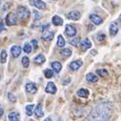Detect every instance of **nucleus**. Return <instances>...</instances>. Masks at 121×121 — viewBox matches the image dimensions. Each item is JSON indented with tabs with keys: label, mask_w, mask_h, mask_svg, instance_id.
Masks as SVG:
<instances>
[{
	"label": "nucleus",
	"mask_w": 121,
	"mask_h": 121,
	"mask_svg": "<svg viewBox=\"0 0 121 121\" xmlns=\"http://www.w3.org/2000/svg\"><path fill=\"white\" fill-rule=\"evenodd\" d=\"M53 36H54V33L53 32H50V31H46L43 33L42 35V39L45 40V41H51L53 39Z\"/></svg>",
	"instance_id": "9d476101"
},
{
	"label": "nucleus",
	"mask_w": 121,
	"mask_h": 121,
	"mask_svg": "<svg viewBox=\"0 0 121 121\" xmlns=\"http://www.w3.org/2000/svg\"><path fill=\"white\" fill-rule=\"evenodd\" d=\"M25 88H26V91L30 94H35L37 92V85L35 83H32V82L27 83Z\"/></svg>",
	"instance_id": "423d86ee"
},
{
	"label": "nucleus",
	"mask_w": 121,
	"mask_h": 121,
	"mask_svg": "<svg viewBox=\"0 0 121 121\" xmlns=\"http://www.w3.org/2000/svg\"><path fill=\"white\" fill-rule=\"evenodd\" d=\"M60 53H61L63 56H66V57H69L72 55V51L70 49H62L61 51H60Z\"/></svg>",
	"instance_id": "5701e85b"
},
{
	"label": "nucleus",
	"mask_w": 121,
	"mask_h": 121,
	"mask_svg": "<svg viewBox=\"0 0 121 121\" xmlns=\"http://www.w3.org/2000/svg\"><path fill=\"white\" fill-rule=\"evenodd\" d=\"M90 19H91V21H92L94 24H95V25H100V24L103 22L102 18H101L99 15L94 14V13L90 15Z\"/></svg>",
	"instance_id": "9b49d317"
},
{
	"label": "nucleus",
	"mask_w": 121,
	"mask_h": 121,
	"mask_svg": "<svg viewBox=\"0 0 121 121\" xmlns=\"http://www.w3.org/2000/svg\"><path fill=\"white\" fill-rule=\"evenodd\" d=\"M117 33H118V25L115 22L111 23V25H110V35L114 36V35H116Z\"/></svg>",
	"instance_id": "f8f14e48"
},
{
	"label": "nucleus",
	"mask_w": 121,
	"mask_h": 121,
	"mask_svg": "<svg viewBox=\"0 0 121 121\" xmlns=\"http://www.w3.org/2000/svg\"><path fill=\"white\" fill-rule=\"evenodd\" d=\"M79 43H80V39L79 38H74V39L70 40V44L73 45V46H77Z\"/></svg>",
	"instance_id": "473e14b6"
},
{
	"label": "nucleus",
	"mask_w": 121,
	"mask_h": 121,
	"mask_svg": "<svg viewBox=\"0 0 121 121\" xmlns=\"http://www.w3.org/2000/svg\"><path fill=\"white\" fill-rule=\"evenodd\" d=\"M8 98H9V100L11 101V102H16V97L14 96V95L13 94V93H9L8 94Z\"/></svg>",
	"instance_id": "7c9ffc66"
},
{
	"label": "nucleus",
	"mask_w": 121,
	"mask_h": 121,
	"mask_svg": "<svg viewBox=\"0 0 121 121\" xmlns=\"http://www.w3.org/2000/svg\"><path fill=\"white\" fill-rule=\"evenodd\" d=\"M52 69H53V71H54L55 73H59L60 71H61V69H62L61 63L58 62V61L52 62Z\"/></svg>",
	"instance_id": "412c9836"
},
{
	"label": "nucleus",
	"mask_w": 121,
	"mask_h": 121,
	"mask_svg": "<svg viewBox=\"0 0 121 121\" xmlns=\"http://www.w3.org/2000/svg\"><path fill=\"white\" fill-rule=\"evenodd\" d=\"M22 65H23L24 68H28L30 66V60H29V58L27 56H24L22 58Z\"/></svg>",
	"instance_id": "cd10ccee"
},
{
	"label": "nucleus",
	"mask_w": 121,
	"mask_h": 121,
	"mask_svg": "<svg viewBox=\"0 0 121 121\" xmlns=\"http://www.w3.org/2000/svg\"><path fill=\"white\" fill-rule=\"evenodd\" d=\"M105 38H106L105 34H103V33H99V34L97 35V40H98V41L102 42V41H104V40H105Z\"/></svg>",
	"instance_id": "2f4dec72"
},
{
	"label": "nucleus",
	"mask_w": 121,
	"mask_h": 121,
	"mask_svg": "<svg viewBox=\"0 0 121 121\" xmlns=\"http://www.w3.org/2000/svg\"><path fill=\"white\" fill-rule=\"evenodd\" d=\"M11 53H12V55L13 57H18L20 55V53H21V48L19 46H16V45L13 46L11 48Z\"/></svg>",
	"instance_id": "ddd939ff"
},
{
	"label": "nucleus",
	"mask_w": 121,
	"mask_h": 121,
	"mask_svg": "<svg viewBox=\"0 0 121 121\" xmlns=\"http://www.w3.org/2000/svg\"><path fill=\"white\" fill-rule=\"evenodd\" d=\"M4 30V23H3V20L0 19V33Z\"/></svg>",
	"instance_id": "c9c22d12"
},
{
	"label": "nucleus",
	"mask_w": 121,
	"mask_h": 121,
	"mask_svg": "<svg viewBox=\"0 0 121 121\" xmlns=\"http://www.w3.org/2000/svg\"><path fill=\"white\" fill-rule=\"evenodd\" d=\"M86 79H87L88 82H91V83H95V82H96L98 80L97 76L95 73H88L86 75Z\"/></svg>",
	"instance_id": "6ab92c4d"
},
{
	"label": "nucleus",
	"mask_w": 121,
	"mask_h": 121,
	"mask_svg": "<svg viewBox=\"0 0 121 121\" xmlns=\"http://www.w3.org/2000/svg\"><path fill=\"white\" fill-rule=\"evenodd\" d=\"M119 20H120V21H121V15H120V16H119Z\"/></svg>",
	"instance_id": "ea45409f"
},
{
	"label": "nucleus",
	"mask_w": 121,
	"mask_h": 121,
	"mask_svg": "<svg viewBox=\"0 0 121 121\" xmlns=\"http://www.w3.org/2000/svg\"><path fill=\"white\" fill-rule=\"evenodd\" d=\"M0 3H1V0H0Z\"/></svg>",
	"instance_id": "79ce46f5"
},
{
	"label": "nucleus",
	"mask_w": 121,
	"mask_h": 121,
	"mask_svg": "<svg viewBox=\"0 0 121 121\" xmlns=\"http://www.w3.org/2000/svg\"><path fill=\"white\" fill-rule=\"evenodd\" d=\"M30 3H31L32 6L39 9V10H45L47 8V5L41 1V0H30Z\"/></svg>",
	"instance_id": "20e7f679"
},
{
	"label": "nucleus",
	"mask_w": 121,
	"mask_h": 121,
	"mask_svg": "<svg viewBox=\"0 0 121 121\" xmlns=\"http://www.w3.org/2000/svg\"><path fill=\"white\" fill-rule=\"evenodd\" d=\"M112 108L110 102H99L90 112L85 121H108L112 115Z\"/></svg>",
	"instance_id": "f257e3e1"
},
{
	"label": "nucleus",
	"mask_w": 121,
	"mask_h": 121,
	"mask_svg": "<svg viewBox=\"0 0 121 121\" xmlns=\"http://www.w3.org/2000/svg\"><path fill=\"white\" fill-rule=\"evenodd\" d=\"M35 113L37 117H42L44 115V112H43V108H42V105L41 104H37V106L35 107Z\"/></svg>",
	"instance_id": "a211bd4d"
},
{
	"label": "nucleus",
	"mask_w": 121,
	"mask_h": 121,
	"mask_svg": "<svg viewBox=\"0 0 121 121\" xmlns=\"http://www.w3.org/2000/svg\"><path fill=\"white\" fill-rule=\"evenodd\" d=\"M32 44H33V46H34L35 49H37L38 48V43H37V41L35 39H33L32 40Z\"/></svg>",
	"instance_id": "f704fd0d"
},
{
	"label": "nucleus",
	"mask_w": 121,
	"mask_h": 121,
	"mask_svg": "<svg viewBox=\"0 0 121 121\" xmlns=\"http://www.w3.org/2000/svg\"><path fill=\"white\" fill-rule=\"evenodd\" d=\"M80 45H81V48L83 50H88L92 47V43H91L90 39L89 38H85L82 42H80Z\"/></svg>",
	"instance_id": "dca6fc26"
},
{
	"label": "nucleus",
	"mask_w": 121,
	"mask_h": 121,
	"mask_svg": "<svg viewBox=\"0 0 121 121\" xmlns=\"http://www.w3.org/2000/svg\"><path fill=\"white\" fill-rule=\"evenodd\" d=\"M34 109H35V105L34 104H30L26 106V113L28 116H32L33 112H34Z\"/></svg>",
	"instance_id": "4be33fe9"
},
{
	"label": "nucleus",
	"mask_w": 121,
	"mask_h": 121,
	"mask_svg": "<svg viewBox=\"0 0 121 121\" xmlns=\"http://www.w3.org/2000/svg\"><path fill=\"white\" fill-rule=\"evenodd\" d=\"M7 60V52L5 50H3L1 52V54H0V62L1 63H5Z\"/></svg>",
	"instance_id": "393cba45"
},
{
	"label": "nucleus",
	"mask_w": 121,
	"mask_h": 121,
	"mask_svg": "<svg viewBox=\"0 0 121 121\" xmlns=\"http://www.w3.org/2000/svg\"><path fill=\"white\" fill-rule=\"evenodd\" d=\"M66 16H67V18L70 19V20H78V19L80 18L81 14H80V13L77 12V11H72V12H70L69 13H67Z\"/></svg>",
	"instance_id": "0eeeda50"
},
{
	"label": "nucleus",
	"mask_w": 121,
	"mask_h": 121,
	"mask_svg": "<svg viewBox=\"0 0 121 121\" xmlns=\"http://www.w3.org/2000/svg\"><path fill=\"white\" fill-rule=\"evenodd\" d=\"M82 64H83L82 60H80V59H78V60H74V61H73V62L70 63L69 68H70L72 71L75 72V71H77V70L80 69V67L82 66Z\"/></svg>",
	"instance_id": "39448f33"
},
{
	"label": "nucleus",
	"mask_w": 121,
	"mask_h": 121,
	"mask_svg": "<svg viewBox=\"0 0 121 121\" xmlns=\"http://www.w3.org/2000/svg\"><path fill=\"white\" fill-rule=\"evenodd\" d=\"M65 33L69 36H74L76 35V30H75V28H73L71 25H66V27H65Z\"/></svg>",
	"instance_id": "1a4fd4ad"
},
{
	"label": "nucleus",
	"mask_w": 121,
	"mask_h": 121,
	"mask_svg": "<svg viewBox=\"0 0 121 121\" xmlns=\"http://www.w3.org/2000/svg\"><path fill=\"white\" fill-rule=\"evenodd\" d=\"M23 50H24V52H25L26 53H30V52H32V45L30 44V43H25Z\"/></svg>",
	"instance_id": "bb28decb"
},
{
	"label": "nucleus",
	"mask_w": 121,
	"mask_h": 121,
	"mask_svg": "<svg viewBox=\"0 0 121 121\" xmlns=\"http://www.w3.org/2000/svg\"><path fill=\"white\" fill-rule=\"evenodd\" d=\"M76 95H77V96H79V97H84V98H86V97L89 96L90 93H89V91H88V90L82 88V89H79V90L77 91Z\"/></svg>",
	"instance_id": "4468645a"
},
{
	"label": "nucleus",
	"mask_w": 121,
	"mask_h": 121,
	"mask_svg": "<svg viewBox=\"0 0 121 121\" xmlns=\"http://www.w3.org/2000/svg\"><path fill=\"white\" fill-rule=\"evenodd\" d=\"M44 74H45V77L46 78H52L53 76V72L50 69H46L44 71Z\"/></svg>",
	"instance_id": "a878e982"
},
{
	"label": "nucleus",
	"mask_w": 121,
	"mask_h": 121,
	"mask_svg": "<svg viewBox=\"0 0 121 121\" xmlns=\"http://www.w3.org/2000/svg\"><path fill=\"white\" fill-rule=\"evenodd\" d=\"M8 118L10 119V121H19L20 119V114L16 112H12L9 113Z\"/></svg>",
	"instance_id": "2eb2a0df"
},
{
	"label": "nucleus",
	"mask_w": 121,
	"mask_h": 121,
	"mask_svg": "<svg viewBox=\"0 0 121 121\" xmlns=\"http://www.w3.org/2000/svg\"><path fill=\"white\" fill-rule=\"evenodd\" d=\"M96 73H97L99 76H102V77L108 75V72H107L106 70H104V69H98V70L96 71Z\"/></svg>",
	"instance_id": "c85d7f7f"
},
{
	"label": "nucleus",
	"mask_w": 121,
	"mask_h": 121,
	"mask_svg": "<svg viewBox=\"0 0 121 121\" xmlns=\"http://www.w3.org/2000/svg\"><path fill=\"white\" fill-rule=\"evenodd\" d=\"M45 91H46V93L51 94V95L55 94V93H56V87H55L54 83H53V82H49V83L47 84V86H46Z\"/></svg>",
	"instance_id": "6e6552de"
},
{
	"label": "nucleus",
	"mask_w": 121,
	"mask_h": 121,
	"mask_svg": "<svg viewBox=\"0 0 121 121\" xmlns=\"http://www.w3.org/2000/svg\"><path fill=\"white\" fill-rule=\"evenodd\" d=\"M52 24H53L54 26H61V25L63 24V19L60 17V16H58V15H54V16L52 17Z\"/></svg>",
	"instance_id": "f3484780"
},
{
	"label": "nucleus",
	"mask_w": 121,
	"mask_h": 121,
	"mask_svg": "<svg viewBox=\"0 0 121 121\" xmlns=\"http://www.w3.org/2000/svg\"><path fill=\"white\" fill-rule=\"evenodd\" d=\"M35 64H37V65H41V64H43L45 61H46V58H45V56L43 55V54H38L35 58Z\"/></svg>",
	"instance_id": "aec40b11"
},
{
	"label": "nucleus",
	"mask_w": 121,
	"mask_h": 121,
	"mask_svg": "<svg viewBox=\"0 0 121 121\" xmlns=\"http://www.w3.org/2000/svg\"><path fill=\"white\" fill-rule=\"evenodd\" d=\"M57 121H61V120H60V119H58V120H57Z\"/></svg>",
	"instance_id": "a19ab883"
},
{
	"label": "nucleus",
	"mask_w": 121,
	"mask_h": 121,
	"mask_svg": "<svg viewBox=\"0 0 121 121\" xmlns=\"http://www.w3.org/2000/svg\"><path fill=\"white\" fill-rule=\"evenodd\" d=\"M70 80H71L70 78H68V79H67V82H66V80H65V82L63 83V85H67V84H69V83H70Z\"/></svg>",
	"instance_id": "4c0bfd02"
},
{
	"label": "nucleus",
	"mask_w": 121,
	"mask_h": 121,
	"mask_svg": "<svg viewBox=\"0 0 121 121\" xmlns=\"http://www.w3.org/2000/svg\"><path fill=\"white\" fill-rule=\"evenodd\" d=\"M57 46L58 47H64L65 46V39L63 38L62 35H58V38H57Z\"/></svg>",
	"instance_id": "b1692460"
},
{
	"label": "nucleus",
	"mask_w": 121,
	"mask_h": 121,
	"mask_svg": "<svg viewBox=\"0 0 121 121\" xmlns=\"http://www.w3.org/2000/svg\"><path fill=\"white\" fill-rule=\"evenodd\" d=\"M33 14H34V20L35 21H37V20H39L40 18H41V14L37 12V11H33Z\"/></svg>",
	"instance_id": "c756f323"
},
{
	"label": "nucleus",
	"mask_w": 121,
	"mask_h": 121,
	"mask_svg": "<svg viewBox=\"0 0 121 121\" xmlns=\"http://www.w3.org/2000/svg\"><path fill=\"white\" fill-rule=\"evenodd\" d=\"M44 121H52V118H51V117H47Z\"/></svg>",
	"instance_id": "58836bf2"
},
{
	"label": "nucleus",
	"mask_w": 121,
	"mask_h": 121,
	"mask_svg": "<svg viewBox=\"0 0 121 121\" xmlns=\"http://www.w3.org/2000/svg\"><path fill=\"white\" fill-rule=\"evenodd\" d=\"M49 28H50V24H46V25H42L40 30H41V32H46Z\"/></svg>",
	"instance_id": "72a5a7b5"
},
{
	"label": "nucleus",
	"mask_w": 121,
	"mask_h": 121,
	"mask_svg": "<svg viewBox=\"0 0 121 121\" xmlns=\"http://www.w3.org/2000/svg\"><path fill=\"white\" fill-rule=\"evenodd\" d=\"M6 24L8 26H13L17 23V14L14 13H9L6 16Z\"/></svg>",
	"instance_id": "7ed1b4c3"
},
{
	"label": "nucleus",
	"mask_w": 121,
	"mask_h": 121,
	"mask_svg": "<svg viewBox=\"0 0 121 121\" xmlns=\"http://www.w3.org/2000/svg\"><path fill=\"white\" fill-rule=\"evenodd\" d=\"M3 113H4V110H3V108L1 107V105H0V117L3 115Z\"/></svg>",
	"instance_id": "e433bc0d"
},
{
	"label": "nucleus",
	"mask_w": 121,
	"mask_h": 121,
	"mask_svg": "<svg viewBox=\"0 0 121 121\" xmlns=\"http://www.w3.org/2000/svg\"><path fill=\"white\" fill-rule=\"evenodd\" d=\"M30 14H31V13H30L28 8L23 7V6H20V7L17 8V15L19 16L20 19L26 20L30 17Z\"/></svg>",
	"instance_id": "f03ea898"
}]
</instances>
